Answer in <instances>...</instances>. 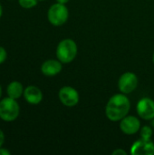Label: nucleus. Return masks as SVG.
Masks as SVG:
<instances>
[{"label": "nucleus", "mask_w": 154, "mask_h": 155, "mask_svg": "<svg viewBox=\"0 0 154 155\" xmlns=\"http://www.w3.org/2000/svg\"><path fill=\"white\" fill-rule=\"evenodd\" d=\"M57 1V3H60V4H66V3H68L70 0H56Z\"/></svg>", "instance_id": "19"}, {"label": "nucleus", "mask_w": 154, "mask_h": 155, "mask_svg": "<svg viewBox=\"0 0 154 155\" xmlns=\"http://www.w3.org/2000/svg\"><path fill=\"white\" fill-rule=\"evenodd\" d=\"M2 14H3V8H2V5L0 4V17L2 16Z\"/></svg>", "instance_id": "20"}, {"label": "nucleus", "mask_w": 154, "mask_h": 155, "mask_svg": "<svg viewBox=\"0 0 154 155\" xmlns=\"http://www.w3.org/2000/svg\"><path fill=\"white\" fill-rule=\"evenodd\" d=\"M138 115L143 120H152L154 118V101L149 97H143L139 100L136 105Z\"/></svg>", "instance_id": "7"}, {"label": "nucleus", "mask_w": 154, "mask_h": 155, "mask_svg": "<svg viewBox=\"0 0 154 155\" xmlns=\"http://www.w3.org/2000/svg\"><path fill=\"white\" fill-rule=\"evenodd\" d=\"M41 1H44V0H41Z\"/></svg>", "instance_id": "24"}, {"label": "nucleus", "mask_w": 154, "mask_h": 155, "mask_svg": "<svg viewBox=\"0 0 154 155\" xmlns=\"http://www.w3.org/2000/svg\"><path fill=\"white\" fill-rule=\"evenodd\" d=\"M6 59V51L4 47L0 46V64L4 63Z\"/></svg>", "instance_id": "15"}, {"label": "nucleus", "mask_w": 154, "mask_h": 155, "mask_svg": "<svg viewBox=\"0 0 154 155\" xmlns=\"http://www.w3.org/2000/svg\"><path fill=\"white\" fill-rule=\"evenodd\" d=\"M0 155H10V152L5 148H0Z\"/></svg>", "instance_id": "18"}, {"label": "nucleus", "mask_w": 154, "mask_h": 155, "mask_svg": "<svg viewBox=\"0 0 154 155\" xmlns=\"http://www.w3.org/2000/svg\"><path fill=\"white\" fill-rule=\"evenodd\" d=\"M18 3L23 8L29 9L37 5V0H18Z\"/></svg>", "instance_id": "14"}, {"label": "nucleus", "mask_w": 154, "mask_h": 155, "mask_svg": "<svg viewBox=\"0 0 154 155\" xmlns=\"http://www.w3.org/2000/svg\"><path fill=\"white\" fill-rule=\"evenodd\" d=\"M24 97L28 104H38L43 100V93L38 87L30 85L24 90Z\"/></svg>", "instance_id": "11"}, {"label": "nucleus", "mask_w": 154, "mask_h": 155, "mask_svg": "<svg viewBox=\"0 0 154 155\" xmlns=\"http://www.w3.org/2000/svg\"><path fill=\"white\" fill-rule=\"evenodd\" d=\"M58 97L60 102L67 107L75 106L80 100L79 93L72 86H64L59 90Z\"/></svg>", "instance_id": "6"}, {"label": "nucleus", "mask_w": 154, "mask_h": 155, "mask_svg": "<svg viewBox=\"0 0 154 155\" xmlns=\"http://www.w3.org/2000/svg\"><path fill=\"white\" fill-rule=\"evenodd\" d=\"M78 52L76 43L70 38L59 42L56 48V57L63 64H69L74 60Z\"/></svg>", "instance_id": "2"}, {"label": "nucleus", "mask_w": 154, "mask_h": 155, "mask_svg": "<svg viewBox=\"0 0 154 155\" xmlns=\"http://www.w3.org/2000/svg\"><path fill=\"white\" fill-rule=\"evenodd\" d=\"M4 142H5V134H4L3 131L0 129V148L2 147Z\"/></svg>", "instance_id": "17"}, {"label": "nucleus", "mask_w": 154, "mask_h": 155, "mask_svg": "<svg viewBox=\"0 0 154 155\" xmlns=\"http://www.w3.org/2000/svg\"><path fill=\"white\" fill-rule=\"evenodd\" d=\"M152 62H153V64H154V53H153V55H152Z\"/></svg>", "instance_id": "23"}, {"label": "nucleus", "mask_w": 154, "mask_h": 155, "mask_svg": "<svg viewBox=\"0 0 154 155\" xmlns=\"http://www.w3.org/2000/svg\"><path fill=\"white\" fill-rule=\"evenodd\" d=\"M68 17L69 11L64 4H54L50 6L47 12L48 21L54 26H61L64 25L67 22Z\"/></svg>", "instance_id": "3"}, {"label": "nucleus", "mask_w": 154, "mask_h": 155, "mask_svg": "<svg viewBox=\"0 0 154 155\" xmlns=\"http://www.w3.org/2000/svg\"><path fill=\"white\" fill-rule=\"evenodd\" d=\"M62 64L59 60L49 59L43 63L41 71L45 76H55L62 71Z\"/></svg>", "instance_id": "10"}, {"label": "nucleus", "mask_w": 154, "mask_h": 155, "mask_svg": "<svg viewBox=\"0 0 154 155\" xmlns=\"http://www.w3.org/2000/svg\"><path fill=\"white\" fill-rule=\"evenodd\" d=\"M131 102L126 94L121 93L113 95L106 104L105 114L112 122H119L130 112Z\"/></svg>", "instance_id": "1"}, {"label": "nucleus", "mask_w": 154, "mask_h": 155, "mask_svg": "<svg viewBox=\"0 0 154 155\" xmlns=\"http://www.w3.org/2000/svg\"><path fill=\"white\" fill-rule=\"evenodd\" d=\"M152 128H154V118L152 120Z\"/></svg>", "instance_id": "21"}, {"label": "nucleus", "mask_w": 154, "mask_h": 155, "mask_svg": "<svg viewBox=\"0 0 154 155\" xmlns=\"http://www.w3.org/2000/svg\"><path fill=\"white\" fill-rule=\"evenodd\" d=\"M140 135L142 139H145V140H150L152 139V128L151 126H143L140 129Z\"/></svg>", "instance_id": "13"}, {"label": "nucleus", "mask_w": 154, "mask_h": 155, "mask_svg": "<svg viewBox=\"0 0 154 155\" xmlns=\"http://www.w3.org/2000/svg\"><path fill=\"white\" fill-rule=\"evenodd\" d=\"M20 108L15 101L11 97L4 98L0 102V118L5 122H13L19 115Z\"/></svg>", "instance_id": "4"}, {"label": "nucleus", "mask_w": 154, "mask_h": 155, "mask_svg": "<svg viewBox=\"0 0 154 155\" xmlns=\"http://www.w3.org/2000/svg\"><path fill=\"white\" fill-rule=\"evenodd\" d=\"M132 155H154V143L150 140L140 139L134 142L130 151Z\"/></svg>", "instance_id": "9"}, {"label": "nucleus", "mask_w": 154, "mask_h": 155, "mask_svg": "<svg viewBox=\"0 0 154 155\" xmlns=\"http://www.w3.org/2000/svg\"><path fill=\"white\" fill-rule=\"evenodd\" d=\"M139 80L137 75L132 72H126L123 74L118 81V88L121 93L128 94L133 93L138 86Z\"/></svg>", "instance_id": "5"}, {"label": "nucleus", "mask_w": 154, "mask_h": 155, "mask_svg": "<svg viewBox=\"0 0 154 155\" xmlns=\"http://www.w3.org/2000/svg\"><path fill=\"white\" fill-rule=\"evenodd\" d=\"M1 95H2V87L0 85V98H1Z\"/></svg>", "instance_id": "22"}, {"label": "nucleus", "mask_w": 154, "mask_h": 155, "mask_svg": "<svg viewBox=\"0 0 154 155\" xmlns=\"http://www.w3.org/2000/svg\"><path fill=\"white\" fill-rule=\"evenodd\" d=\"M113 155H127V153L123 149L119 148V149H116L113 152Z\"/></svg>", "instance_id": "16"}, {"label": "nucleus", "mask_w": 154, "mask_h": 155, "mask_svg": "<svg viewBox=\"0 0 154 155\" xmlns=\"http://www.w3.org/2000/svg\"><path fill=\"white\" fill-rule=\"evenodd\" d=\"M120 129L126 135H133L140 131L141 122L136 116L126 115L120 121Z\"/></svg>", "instance_id": "8"}, {"label": "nucleus", "mask_w": 154, "mask_h": 155, "mask_svg": "<svg viewBox=\"0 0 154 155\" xmlns=\"http://www.w3.org/2000/svg\"><path fill=\"white\" fill-rule=\"evenodd\" d=\"M6 92H7V94L9 97L16 100V99L20 98L22 94H24V88H23V85L21 83H19L17 81H14L8 84Z\"/></svg>", "instance_id": "12"}]
</instances>
